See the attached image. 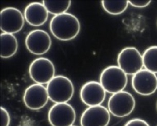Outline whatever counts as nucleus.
Masks as SVG:
<instances>
[{
  "label": "nucleus",
  "instance_id": "obj_17",
  "mask_svg": "<svg viewBox=\"0 0 157 126\" xmlns=\"http://www.w3.org/2000/svg\"><path fill=\"white\" fill-rule=\"evenodd\" d=\"M101 4L104 10L112 15H119L124 13L128 7L129 2L127 0H103Z\"/></svg>",
  "mask_w": 157,
  "mask_h": 126
},
{
  "label": "nucleus",
  "instance_id": "obj_21",
  "mask_svg": "<svg viewBox=\"0 0 157 126\" xmlns=\"http://www.w3.org/2000/svg\"><path fill=\"white\" fill-rule=\"evenodd\" d=\"M124 126H150L144 120L140 118H134L128 121Z\"/></svg>",
  "mask_w": 157,
  "mask_h": 126
},
{
  "label": "nucleus",
  "instance_id": "obj_2",
  "mask_svg": "<svg viewBox=\"0 0 157 126\" xmlns=\"http://www.w3.org/2000/svg\"><path fill=\"white\" fill-rule=\"evenodd\" d=\"M48 97L55 104L67 103L74 93L72 82L67 77L57 76L47 84Z\"/></svg>",
  "mask_w": 157,
  "mask_h": 126
},
{
  "label": "nucleus",
  "instance_id": "obj_15",
  "mask_svg": "<svg viewBox=\"0 0 157 126\" xmlns=\"http://www.w3.org/2000/svg\"><path fill=\"white\" fill-rule=\"evenodd\" d=\"M18 42L13 34L2 33L1 34V57L7 59L16 53Z\"/></svg>",
  "mask_w": 157,
  "mask_h": 126
},
{
  "label": "nucleus",
  "instance_id": "obj_18",
  "mask_svg": "<svg viewBox=\"0 0 157 126\" xmlns=\"http://www.w3.org/2000/svg\"><path fill=\"white\" fill-rule=\"evenodd\" d=\"M145 69L154 73H157V46L147 49L142 55Z\"/></svg>",
  "mask_w": 157,
  "mask_h": 126
},
{
  "label": "nucleus",
  "instance_id": "obj_1",
  "mask_svg": "<svg viewBox=\"0 0 157 126\" xmlns=\"http://www.w3.org/2000/svg\"><path fill=\"white\" fill-rule=\"evenodd\" d=\"M50 29L52 35L58 40L71 41L79 33L80 22L74 15L66 13L53 17L50 21Z\"/></svg>",
  "mask_w": 157,
  "mask_h": 126
},
{
  "label": "nucleus",
  "instance_id": "obj_11",
  "mask_svg": "<svg viewBox=\"0 0 157 126\" xmlns=\"http://www.w3.org/2000/svg\"><path fill=\"white\" fill-rule=\"evenodd\" d=\"M23 99L27 108L38 110L45 107L50 99L47 87L42 84L36 83L25 89Z\"/></svg>",
  "mask_w": 157,
  "mask_h": 126
},
{
  "label": "nucleus",
  "instance_id": "obj_8",
  "mask_svg": "<svg viewBox=\"0 0 157 126\" xmlns=\"http://www.w3.org/2000/svg\"><path fill=\"white\" fill-rule=\"evenodd\" d=\"M1 30L3 33L13 34L19 32L24 24V16L17 8L8 7L0 13Z\"/></svg>",
  "mask_w": 157,
  "mask_h": 126
},
{
  "label": "nucleus",
  "instance_id": "obj_23",
  "mask_svg": "<svg viewBox=\"0 0 157 126\" xmlns=\"http://www.w3.org/2000/svg\"></svg>",
  "mask_w": 157,
  "mask_h": 126
},
{
  "label": "nucleus",
  "instance_id": "obj_16",
  "mask_svg": "<svg viewBox=\"0 0 157 126\" xmlns=\"http://www.w3.org/2000/svg\"><path fill=\"white\" fill-rule=\"evenodd\" d=\"M42 2L48 13L54 16L67 13L71 4L70 0H44Z\"/></svg>",
  "mask_w": 157,
  "mask_h": 126
},
{
  "label": "nucleus",
  "instance_id": "obj_14",
  "mask_svg": "<svg viewBox=\"0 0 157 126\" xmlns=\"http://www.w3.org/2000/svg\"><path fill=\"white\" fill-rule=\"evenodd\" d=\"M24 16L26 21L31 26H41L48 20V13L43 3L33 2L26 7Z\"/></svg>",
  "mask_w": 157,
  "mask_h": 126
},
{
  "label": "nucleus",
  "instance_id": "obj_6",
  "mask_svg": "<svg viewBox=\"0 0 157 126\" xmlns=\"http://www.w3.org/2000/svg\"><path fill=\"white\" fill-rule=\"evenodd\" d=\"M55 73L54 64L51 60L45 57L36 58L29 66L30 77L37 84H48L54 78Z\"/></svg>",
  "mask_w": 157,
  "mask_h": 126
},
{
  "label": "nucleus",
  "instance_id": "obj_19",
  "mask_svg": "<svg viewBox=\"0 0 157 126\" xmlns=\"http://www.w3.org/2000/svg\"><path fill=\"white\" fill-rule=\"evenodd\" d=\"M1 126H9L10 121V114L8 111L3 107H1Z\"/></svg>",
  "mask_w": 157,
  "mask_h": 126
},
{
  "label": "nucleus",
  "instance_id": "obj_7",
  "mask_svg": "<svg viewBox=\"0 0 157 126\" xmlns=\"http://www.w3.org/2000/svg\"><path fill=\"white\" fill-rule=\"evenodd\" d=\"M48 119L52 126H72L75 121V111L67 103L55 104L48 111Z\"/></svg>",
  "mask_w": 157,
  "mask_h": 126
},
{
  "label": "nucleus",
  "instance_id": "obj_13",
  "mask_svg": "<svg viewBox=\"0 0 157 126\" xmlns=\"http://www.w3.org/2000/svg\"><path fill=\"white\" fill-rule=\"evenodd\" d=\"M110 121V113L102 105L89 107L80 118L82 126H107Z\"/></svg>",
  "mask_w": 157,
  "mask_h": 126
},
{
  "label": "nucleus",
  "instance_id": "obj_20",
  "mask_svg": "<svg viewBox=\"0 0 157 126\" xmlns=\"http://www.w3.org/2000/svg\"><path fill=\"white\" fill-rule=\"evenodd\" d=\"M151 1V0H129V4L135 7L144 8L149 5Z\"/></svg>",
  "mask_w": 157,
  "mask_h": 126
},
{
  "label": "nucleus",
  "instance_id": "obj_10",
  "mask_svg": "<svg viewBox=\"0 0 157 126\" xmlns=\"http://www.w3.org/2000/svg\"><path fill=\"white\" fill-rule=\"evenodd\" d=\"M132 86L141 95H151L157 90V76L145 69H142L132 77Z\"/></svg>",
  "mask_w": 157,
  "mask_h": 126
},
{
  "label": "nucleus",
  "instance_id": "obj_3",
  "mask_svg": "<svg viewBox=\"0 0 157 126\" xmlns=\"http://www.w3.org/2000/svg\"><path fill=\"white\" fill-rule=\"evenodd\" d=\"M127 82V75L119 66L107 67L100 75L99 83L106 92L110 94H116L123 91Z\"/></svg>",
  "mask_w": 157,
  "mask_h": 126
},
{
  "label": "nucleus",
  "instance_id": "obj_4",
  "mask_svg": "<svg viewBox=\"0 0 157 126\" xmlns=\"http://www.w3.org/2000/svg\"><path fill=\"white\" fill-rule=\"evenodd\" d=\"M136 107L133 96L126 91L112 94L108 102V108L112 115L117 117H124L130 115Z\"/></svg>",
  "mask_w": 157,
  "mask_h": 126
},
{
  "label": "nucleus",
  "instance_id": "obj_22",
  "mask_svg": "<svg viewBox=\"0 0 157 126\" xmlns=\"http://www.w3.org/2000/svg\"></svg>",
  "mask_w": 157,
  "mask_h": 126
},
{
  "label": "nucleus",
  "instance_id": "obj_9",
  "mask_svg": "<svg viewBox=\"0 0 157 126\" xmlns=\"http://www.w3.org/2000/svg\"><path fill=\"white\" fill-rule=\"evenodd\" d=\"M51 45L50 36L42 30H34L26 37V48L35 55H41L46 53L51 48Z\"/></svg>",
  "mask_w": 157,
  "mask_h": 126
},
{
  "label": "nucleus",
  "instance_id": "obj_5",
  "mask_svg": "<svg viewBox=\"0 0 157 126\" xmlns=\"http://www.w3.org/2000/svg\"><path fill=\"white\" fill-rule=\"evenodd\" d=\"M117 64L127 75L133 76L144 67L142 55L135 47H126L121 50L117 57Z\"/></svg>",
  "mask_w": 157,
  "mask_h": 126
},
{
  "label": "nucleus",
  "instance_id": "obj_12",
  "mask_svg": "<svg viewBox=\"0 0 157 126\" xmlns=\"http://www.w3.org/2000/svg\"><path fill=\"white\" fill-rule=\"evenodd\" d=\"M106 93L100 83L89 81L82 86L80 89V98L83 104L89 107L100 105L104 101Z\"/></svg>",
  "mask_w": 157,
  "mask_h": 126
}]
</instances>
